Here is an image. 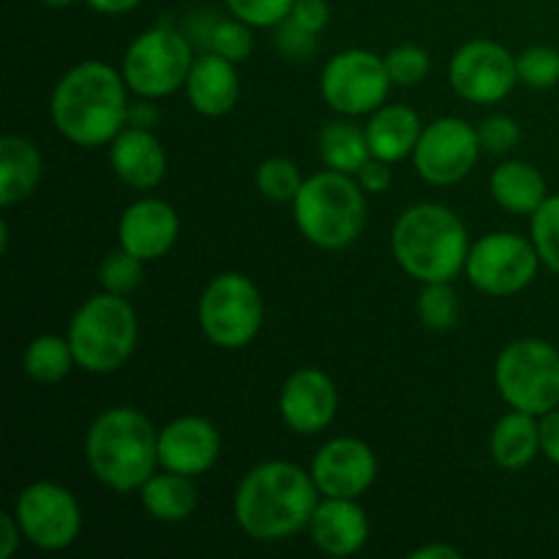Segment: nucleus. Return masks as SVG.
I'll return each instance as SVG.
<instances>
[{"mask_svg":"<svg viewBox=\"0 0 559 559\" xmlns=\"http://www.w3.org/2000/svg\"><path fill=\"white\" fill-rule=\"evenodd\" d=\"M295 224L320 249H347L366 227V191L353 175L325 169L304 180L293 200Z\"/></svg>","mask_w":559,"mask_h":559,"instance_id":"5","label":"nucleus"},{"mask_svg":"<svg viewBox=\"0 0 559 559\" xmlns=\"http://www.w3.org/2000/svg\"><path fill=\"white\" fill-rule=\"evenodd\" d=\"M153 120H156V107H151L147 102L131 104L129 107V126H142V129H151Z\"/></svg>","mask_w":559,"mask_h":559,"instance_id":"45","label":"nucleus"},{"mask_svg":"<svg viewBox=\"0 0 559 559\" xmlns=\"http://www.w3.org/2000/svg\"><path fill=\"white\" fill-rule=\"evenodd\" d=\"M519 80L530 87H555L559 82V52L555 47H530L516 58Z\"/></svg>","mask_w":559,"mask_h":559,"instance_id":"33","label":"nucleus"},{"mask_svg":"<svg viewBox=\"0 0 559 559\" xmlns=\"http://www.w3.org/2000/svg\"><path fill=\"white\" fill-rule=\"evenodd\" d=\"M85 3L102 14H126V11L136 9L142 0H85Z\"/></svg>","mask_w":559,"mask_h":559,"instance_id":"44","label":"nucleus"},{"mask_svg":"<svg viewBox=\"0 0 559 559\" xmlns=\"http://www.w3.org/2000/svg\"><path fill=\"white\" fill-rule=\"evenodd\" d=\"M491 197L516 216H533L546 200V178L527 162H506L491 173Z\"/></svg>","mask_w":559,"mask_h":559,"instance_id":"26","label":"nucleus"},{"mask_svg":"<svg viewBox=\"0 0 559 559\" xmlns=\"http://www.w3.org/2000/svg\"><path fill=\"white\" fill-rule=\"evenodd\" d=\"M540 453L559 467V407L540 415Z\"/></svg>","mask_w":559,"mask_h":559,"instance_id":"41","label":"nucleus"},{"mask_svg":"<svg viewBox=\"0 0 559 559\" xmlns=\"http://www.w3.org/2000/svg\"><path fill=\"white\" fill-rule=\"evenodd\" d=\"M44 5H69V3H74V0H41Z\"/></svg>","mask_w":559,"mask_h":559,"instance_id":"46","label":"nucleus"},{"mask_svg":"<svg viewBox=\"0 0 559 559\" xmlns=\"http://www.w3.org/2000/svg\"><path fill=\"white\" fill-rule=\"evenodd\" d=\"M453 93L469 104H497L519 82L516 58L502 44L478 38L467 41L448 66Z\"/></svg>","mask_w":559,"mask_h":559,"instance_id":"14","label":"nucleus"},{"mask_svg":"<svg viewBox=\"0 0 559 559\" xmlns=\"http://www.w3.org/2000/svg\"><path fill=\"white\" fill-rule=\"evenodd\" d=\"M418 317L429 331H451L459 317V298L451 282L424 284L418 298Z\"/></svg>","mask_w":559,"mask_h":559,"instance_id":"30","label":"nucleus"},{"mask_svg":"<svg viewBox=\"0 0 559 559\" xmlns=\"http://www.w3.org/2000/svg\"><path fill=\"white\" fill-rule=\"evenodd\" d=\"M385 66H388V74H391L393 85H418L420 80H426L431 69V58L426 49L415 47V44H402V47L391 49L385 55Z\"/></svg>","mask_w":559,"mask_h":559,"instance_id":"35","label":"nucleus"},{"mask_svg":"<svg viewBox=\"0 0 559 559\" xmlns=\"http://www.w3.org/2000/svg\"><path fill=\"white\" fill-rule=\"evenodd\" d=\"M109 164L126 186L145 191L162 183L164 173H167V153L151 129L126 126L109 142Z\"/></svg>","mask_w":559,"mask_h":559,"instance_id":"20","label":"nucleus"},{"mask_svg":"<svg viewBox=\"0 0 559 559\" xmlns=\"http://www.w3.org/2000/svg\"><path fill=\"white\" fill-rule=\"evenodd\" d=\"M0 530H3V538H0V559H11L16 546H20V538H25L14 513H0Z\"/></svg>","mask_w":559,"mask_h":559,"instance_id":"42","label":"nucleus"},{"mask_svg":"<svg viewBox=\"0 0 559 559\" xmlns=\"http://www.w3.org/2000/svg\"><path fill=\"white\" fill-rule=\"evenodd\" d=\"M391 246L402 271L424 284L453 282L469 254L462 218L437 202L407 207L393 227Z\"/></svg>","mask_w":559,"mask_h":559,"instance_id":"4","label":"nucleus"},{"mask_svg":"<svg viewBox=\"0 0 559 559\" xmlns=\"http://www.w3.org/2000/svg\"><path fill=\"white\" fill-rule=\"evenodd\" d=\"M480 136L462 118H437L420 131L413 158L420 178L431 186H453L467 178L480 156Z\"/></svg>","mask_w":559,"mask_h":559,"instance_id":"13","label":"nucleus"},{"mask_svg":"<svg viewBox=\"0 0 559 559\" xmlns=\"http://www.w3.org/2000/svg\"><path fill=\"white\" fill-rule=\"evenodd\" d=\"M355 175H358V183L364 186V191H369V194H382V191H385L393 180L391 162H385V158H377V156L366 158V164Z\"/></svg>","mask_w":559,"mask_h":559,"instance_id":"40","label":"nucleus"},{"mask_svg":"<svg viewBox=\"0 0 559 559\" xmlns=\"http://www.w3.org/2000/svg\"><path fill=\"white\" fill-rule=\"evenodd\" d=\"M276 47H278V52L287 55V58L304 60L314 52L317 36L314 33L304 31L300 25H295V22L287 16V20H284L276 31Z\"/></svg>","mask_w":559,"mask_h":559,"instance_id":"38","label":"nucleus"},{"mask_svg":"<svg viewBox=\"0 0 559 559\" xmlns=\"http://www.w3.org/2000/svg\"><path fill=\"white\" fill-rule=\"evenodd\" d=\"M533 243L538 249L540 262L559 276V194L546 197L530 222Z\"/></svg>","mask_w":559,"mask_h":559,"instance_id":"31","label":"nucleus"},{"mask_svg":"<svg viewBox=\"0 0 559 559\" xmlns=\"http://www.w3.org/2000/svg\"><path fill=\"white\" fill-rule=\"evenodd\" d=\"M140 500L147 516H153L156 522L175 524L186 522L197 511L200 495H197L194 478L164 469L145 480V486L140 489Z\"/></svg>","mask_w":559,"mask_h":559,"instance_id":"25","label":"nucleus"},{"mask_svg":"<svg viewBox=\"0 0 559 559\" xmlns=\"http://www.w3.org/2000/svg\"><path fill=\"white\" fill-rule=\"evenodd\" d=\"M311 540L317 549L331 557H353L369 540V516L358 500L325 497L309 522Z\"/></svg>","mask_w":559,"mask_h":559,"instance_id":"19","label":"nucleus"},{"mask_svg":"<svg viewBox=\"0 0 559 559\" xmlns=\"http://www.w3.org/2000/svg\"><path fill=\"white\" fill-rule=\"evenodd\" d=\"M249 27L251 25L240 22L238 16L235 20L216 22L211 31V38H207L211 49L222 55V58L233 60V63H243L251 55V49H254V36H251Z\"/></svg>","mask_w":559,"mask_h":559,"instance_id":"34","label":"nucleus"},{"mask_svg":"<svg viewBox=\"0 0 559 559\" xmlns=\"http://www.w3.org/2000/svg\"><path fill=\"white\" fill-rule=\"evenodd\" d=\"M136 311L126 295L98 293L76 309L69 325V344L80 369L112 374L129 364L136 349Z\"/></svg>","mask_w":559,"mask_h":559,"instance_id":"6","label":"nucleus"},{"mask_svg":"<svg viewBox=\"0 0 559 559\" xmlns=\"http://www.w3.org/2000/svg\"><path fill=\"white\" fill-rule=\"evenodd\" d=\"M282 418L295 435H320L333 424L338 393L331 377L320 369H298L282 388Z\"/></svg>","mask_w":559,"mask_h":559,"instance_id":"17","label":"nucleus"},{"mask_svg":"<svg viewBox=\"0 0 559 559\" xmlns=\"http://www.w3.org/2000/svg\"><path fill=\"white\" fill-rule=\"evenodd\" d=\"M222 456V437L207 418L183 415L158 431V464L169 473L200 478Z\"/></svg>","mask_w":559,"mask_h":559,"instance_id":"16","label":"nucleus"},{"mask_svg":"<svg viewBox=\"0 0 559 559\" xmlns=\"http://www.w3.org/2000/svg\"><path fill=\"white\" fill-rule=\"evenodd\" d=\"M129 85L102 60H85L60 76L49 112L60 134L80 147L109 145L129 126Z\"/></svg>","mask_w":559,"mask_h":559,"instance_id":"2","label":"nucleus"},{"mask_svg":"<svg viewBox=\"0 0 559 559\" xmlns=\"http://www.w3.org/2000/svg\"><path fill=\"white\" fill-rule=\"evenodd\" d=\"M369 156L366 129H358L349 120H333L320 131V158L328 169L355 175Z\"/></svg>","mask_w":559,"mask_h":559,"instance_id":"27","label":"nucleus"},{"mask_svg":"<svg viewBox=\"0 0 559 559\" xmlns=\"http://www.w3.org/2000/svg\"><path fill=\"white\" fill-rule=\"evenodd\" d=\"M74 349H71L69 336H55V333H44L27 344L25 355H22V369L33 382L41 385H55V382L66 380L69 371L74 369Z\"/></svg>","mask_w":559,"mask_h":559,"instance_id":"28","label":"nucleus"},{"mask_svg":"<svg viewBox=\"0 0 559 559\" xmlns=\"http://www.w3.org/2000/svg\"><path fill=\"white\" fill-rule=\"evenodd\" d=\"M44 175L41 151L31 140L5 134L0 140V205L11 207L36 191Z\"/></svg>","mask_w":559,"mask_h":559,"instance_id":"23","label":"nucleus"},{"mask_svg":"<svg viewBox=\"0 0 559 559\" xmlns=\"http://www.w3.org/2000/svg\"><path fill=\"white\" fill-rule=\"evenodd\" d=\"M233 16L251 27H278L293 11L295 0H224Z\"/></svg>","mask_w":559,"mask_h":559,"instance_id":"36","label":"nucleus"},{"mask_svg":"<svg viewBox=\"0 0 559 559\" xmlns=\"http://www.w3.org/2000/svg\"><path fill=\"white\" fill-rule=\"evenodd\" d=\"M289 20L317 36L328 25V20H331L328 0H295L293 11H289Z\"/></svg>","mask_w":559,"mask_h":559,"instance_id":"39","label":"nucleus"},{"mask_svg":"<svg viewBox=\"0 0 559 559\" xmlns=\"http://www.w3.org/2000/svg\"><path fill=\"white\" fill-rule=\"evenodd\" d=\"M180 233V218L169 202L147 197L123 211L118 224L120 249L140 257L142 262L162 260L169 254Z\"/></svg>","mask_w":559,"mask_h":559,"instance_id":"18","label":"nucleus"},{"mask_svg":"<svg viewBox=\"0 0 559 559\" xmlns=\"http://www.w3.org/2000/svg\"><path fill=\"white\" fill-rule=\"evenodd\" d=\"M200 325L211 344L240 349L254 342L262 328V295L243 273H222L200 298Z\"/></svg>","mask_w":559,"mask_h":559,"instance_id":"9","label":"nucleus"},{"mask_svg":"<svg viewBox=\"0 0 559 559\" xmlns=\"http://www.w3.org/2000/svg\"><path fill=\"white\" fill-rule=\"evenodd\" d=\"M320 506L311 473L293 462H265L246 473L235 491V522L251 540L276 544L309 527Z\"/></svg>","mask_w":559,"mask_h":559,"instance_id":"1","label":"nucleus"},{"mask_svg":"<svg viewBox=\"0 0 559 559\" xmlns=\"http://www.w3.org/2000/svg\"><path fill=\"white\" fill-rule=\"evenodd\" d=\"M98 282L107 293L115 295H131L142 284V260L129 254L126 249L112 251L104 257L102 271H98Z\"/></svg>","mask_w":559,"mask_h":559,"instance_id":"32","label":"nucleus"},{"mask_svg":"<svg viewBox=\"0 0 559 559\" xmlns=\"http://www.w3.org/2000/svg\"><path fill=\"white\" fill-rule=\"evenodd\" d=\"M538 453H540L538 415L513 409V413L502 415V418L497 420L495 431H491V459H495L502 469L516 473V469L530 467Z\"/></svg>","mask_w":559,"mask_h":559,"instance_id":"24","label":"nucleus"},{"mask_svg":"<svg viewBox=\"0 0 559 559\" xmlns=\"http://www.w3.org/2000/svg\"><path fill=\"white\" fill-rule=\"evenodd\" d=\"M495 382L508 407L546 415L559 407V349L544 338H516L495 364Z\"/></svg>","mask_w":559,"mask_h":559,"instance_id":"7","label":"nucleus"},{"mask_svg":"<svg viewBox=\"0 0 559 559\" xmlns=\"http://www.w3.org/2000/svg\"><path fill=\"white\" fill-rule=\"evenodd\" d=\"M191 107L205 118H222L238 104L240 76L233 60L222 58L218 52H205L194 58V66L186 80Z\"/></svg>","mask_w":559,"mask_h":559,"instance_id":"21","label":"nucleus"},{"mask_svg":"<svg viewBox=\"0 0 559 559\" xmlns=\"http://www.w3.org/2000/svg\"><path fill=\"white\" fill-rule=\"evenodd\" d=\"M91 473L107 489L129 495L145 486L158 467V431L134 407H112L98 415L85 437Z\"/></svg>","mask_w":559,"mask_h":559,"instance_id":"3","label":"nucleus"},{"mask_svg":"<svg viewBox=\"0 0 559 559\" xmlns=\"http://www.w3.org/2000/svg\"><path fill=\"white\" fill-rule=\"evenodd\" d=\"M409 559H462V551L445 544H429L409 551Z\"/></svg>","mask_w":559,"mask_h":559,"instance_id":"43","label":"nucleus"},{"mask_svg":"<svg viewBox=\"0 0 559 559\" xmlns=\"http://www.w3.org/2000/svg\"><path fill=\"white\" fill-rule=\"evenodd\" d=\"M538 265L540 257L533 240H524L522 235L513 233H491L469 246L464 273L480 293L491 298H508L533 284Z\"/></svg>","mask_w":559,"mask_h":559,"instance_id":"11","label":"nucleus"},{"mask_svg":"<svg viewBox=\"0 0 559 559\" xmlns=\"http://www.w3.org/2000/svg\"><path fill=\"white\" fill-rule=\"evenodd\" d=\"M254 183L262 197L273 202H293L298 197L300 186H304V175H300L298 164L289 158H267L257 167Z\"/></svg>","mask_w":559,"mask_h":559,"instance_id":"29","label":"nucleus"},{"mask_svg":"<svg viewBox=\"0 0 559 559\" xmlns=\"http://www.w3.org/2000/svg\"><path fill=\"white\" fill-rule=\"evenodd\" d=\"M309 473L320 495L358 500L377 480V456L364 440L336 437L317 451Z\"/></svg>","mask_w":559,"mask_h":559,"instance_id":"15","label":"nucleus"},{"mask_svg":"<svg viewBox=\"0 0 559 559\" xmlns=\"http://www.w3.org/2000/svg\"><path fill=\"white\" fill-rule=\"evenodd\" d=\"M14 516L27 544L44 551L69 549L82 530L80 502L69 489L49 480H38L20 491Z\"/></svg>","mask_w":559,"mask_h":559,"instance_id":"12","label":"nucleus"},{"mask_svg":"<svg viewBox=\"0 0 559 559\" xmlns=\"http://www.w3.org/2000/svg\"><path fill=\"white\" fill-rule=\"evenodd\" d=\"M478 136H480V147L486 153H495V156H502V153L513 151L522 140V129L513 118L508 115H491L486 118L484 123L478 126Z\"/></svg>","mask_w":559,"mask_h":559,"instance_id":"37","label":"nucleus"},{"mask_svg":"<svg viewBox=\"0 0 559 559\" xmlns=\"http://www.w3.org/2000/svg\"><path fill=\"white\" fill-rule=\"evenodd\" d=\"M420 131H424V126H420L418 112L413 107L382 104L377 112H371L369 123H366V140H369L371 156L396 164L415 151Z\"/></svg>","mask_w":559,"mask_h":559,"instance_id":"22","label":"nucleus"},{"mask_svg":"<svg viewBox=\"0 0 559 559\" xmlns=\"http://www.w3.org/2000/svg\"><path fill=\"white\" fill-rule=\"evenodd\" d=\"M191 66H194V49L189 38L175 27L158 25L131 41L120 74L136 96L162 98L178 87H186Z\"/></svg>","mask_w":559,"mask_h":559,"instance_id":"8","label":"nucleus"},{"mask_svg":"<svg viewBox=\"0 0 559 559\" xmlns=\"http://www.w3.org/2000/svg\"><path fill=\"white\" fill-rule=\"evenodd\" d=\"M391 85L385 58L369 49H344L322 69L320 93L328 107L338 115L358 118L377 112L385 104Z\"/></svg>","mask_w":559,"mask_h":559,"instance_id":"10","label":"nucleus"}]
</instances>
